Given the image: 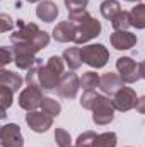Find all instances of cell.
I'll return each instance as SVG.
<instances>
[{
  "instance_id": "obj_15",
  "label": "cell",
  "mask_w": 145,
  "mask_h": 147,
  "mask_svg": "<svg viewBox=\"0 0 145 147\" xmlns=\"http://www.w3.org/2000/svg\"><path fill=\"white\" fill-rule=\"evenodd\" d=\"M99 87H101V91H103L104 94L113 96V94H116V92L123 87V80H121L119 75H116V74H113V72H108L101 77Z\"/></svg>"
},
{
  "instance_id": "obj_30",
  "label": "cell",
  "mask_w": 145,
  "mask_h": 147,
  "mask_svg": "<svg viewBox=\"0 0 145 147\" xmlns=\"http://www.w3.org/2000/svg\"><path fill=\"white\" fill-rule=\"evenodd\" d=\"M89 0H65V5L68 9V12H73V10H82L85 9Z\"/></svg>"
},
{
  "instance_id": "obj_2",
  "label": "cell",
  "mask_w": 145,
  "mask_h": 147,
  "mask_svg": "<svg viewBox=\"0 0 145 147\" xmlns=\"http://www.w3.org/2000/svg\"><path fill=\"white\" fill-rule=\"evenodd\" d=\"M63 58H60V57H50L48 58V62H46V65H43L41 69H39V72H38V82H39V87L41 89H48V91H51V89H55L56 86H58V82H60V79H62V75H63Z\"/></svg>"
},
{
  "instance_id": "obj_26",
  "label": "cell",
  "mask_w": 145,
  "mask_h": 147,
  "mask_svg": "<svg viewBox=\"0 0 145 147\" xmlns=\"http://www.w3.org/2000/svg\"><path fill=\"white\" fill-rule=\"evenodd\" d=\"M97 96H99V94H97L94 89H91V91H84V94H82V98H80V106L85 108V110H92V106H94Z\"/></svg>"
},
{
  "instance_id": "obj_10",
  "label": "cell",
  "mask_w": 145,
  "mask_h": 147,
  "mask_svg": "<svg viewBox=\"0 0 145 147\" xmlns=\"http://www.w3.org/2000/svg\"><path fill=\"white\" fill-rule=\"evenodd\" d=\"M80 87V79L75 75L73 72H67L62 75L58 86H56V92L62 96V98H68L72 99L77 96V91Z\"/></svg>"
},
{
  "instance_id": "obj_22",
  "label": "cell",
  "mask_w": 145,
  "mask_h": 147,
  "mask_svg": "<svg viewBox=\"0 0 145 147\" xmlns=\"http://www.w3.org/2000/svg\"><path fill=\"white\" fill-rule=\"evenodd\" d=\"M92 147H116V134L106 132V134L97 135L92 142Z\"/></svg>"
},
{
  "instance_id": "obj_36",
  "label": "cell",
  "mask_w": 145,
  "mask_h": 147,
  "mask_svg": "<svg viewBox=\"0 0 145 147\" xmlns=\"http://www.w3.org/2000/svg\"><path fill=\"white\" fill-rule=\"evenodd\" d=\"M125 2H137V0H125Z\"/></svg>"
},
{
  "instance_id": "obj_4",
  "label": "cell",
  "mask_w": 145,
  "mask_h": 147,
  "mask_svg": "<svg viewBox=\"0 0 145 147\" xmlns=\"http://www.w3.org/2000/svg\"><path fill=\"white\" fill-rule=\"evenodd\" d=\"M14 62L19 69L22 70H29L34 63H36V55L38 50L31 43H14Z\"/></svg>"
},
{
  "instance_id": "obj_8",
  "label": "cell",
  "mask_w": 145,
  "mask_h": 147,
  "mask_svg": "<svg viewBox=\"0 0 145 147\" xmlns=\"http://www.w3.org/2000/svg\"><path fill=\"white\" fill-rule=\"evenodd\" d=\"M116 69H118V74H119L121 80L126 82V84H133V82H137L140 79V75H138V65L130 57L118 58L116 60Z\"/></svg>"
},
{
  "instance_id": "obj_11",
  "label": "cell",
  "mask_w": 145,
  "mask_h": 147,
  "mask_svg": "<svg viewBox=\"0 0 145 147\" xmlns=\"http://www.w3.org/2000/svg\"><path fill=\"white\" fill-rule=\"evenodd\" d=\"M26 123L29 125L31 130H34L38 134L41 132H46L48 128H51V123H53V116L44 113V111H29L26 115Z\"/></svg>"
},
{
  "instance_id": "obj_32",
  "label": "cell",
  "mask_w": 145,
  "mask_h": 147,
  "mask_svg": "<svg viewBox=\"0 0 145 147\" xmlns=\"http://www.w3.org/2000/svg\"><path fill=\"white\" fill-rule=\"evenodd\" d=\"M0 17H2V31H9L10 28H14V22L10 21V17L7 14H2Z\"/></svg>"
},
{
  "instance_id": "obj_21",
  "label": "cell",
  "mask_w": 145,
  "mask_h": 147,
  "mask_svg": "<svg viewBox=\"0 0 145 147\" xmlns=\"http://www.w3.org/2000/svg\"><path fill=\"white\" fill-rule=\"evenodd\" d=\"M111 24H113V28H114V31H126L130 26H132V21H130V12H126V10H121L113 21H111Z\"/></svg>"
},
{
  "instance_id": "obj_35",
  "label": "cell",
  "mask_w": 145,
  "mask_h": 147,
  "mask_svg": "<svg viewBox=\"0 0 145 147\" xmlns=\"http://www.w3.org/2000/svg\"><path fill=\"white\" fill-rule=\"evenodd\" d=\"M28 2H41V0H28Z\"/></svg>"
},
{
  "instance_id": "obj_27",
  "label": "cell",
  "mask_w": 145,
  "mask_h": 147,
  "mask_svg": "<svg viewBox=\"0 0 145 147\" xmlns=\"http://www.w3.org/2000/svg\"><path fill=\"white\" fill-rule=\"evenodd\" d=\"M55 140L58 147H72V139H70V134L63 128H56L55 130Z\"/></svg>"
},
{
  "instance_id": "obj_13",
  "label": "cell",
  "mask_w": 145,
  "mask_h": 147,
  "mask_svg": "<svg viewBox=\"0 0 145 147\" xmlns=\"http://www.w3.org/2000/svg\"><path fill=\"white\" fill-rule=\"evenodd\" d=\"M75 34H77V26L72 21H63L60 22L55 29H53V38L60 43H68V41H73L75 39Z\"/></svg>"
},
{
  "instance_id": "obj_14",
  "label": "cell",
  "mask_w": 145,
  "mask_h": 147,
  "mask_svg": "<svg viewBox=\"0 0 145 147\" xmlns=\"http://www.w3.org/2000/svg\"><path fill=\"white\" fill-rule=\"evenodd\" d=\"M109 39L116 50H130L137 45V36L128 31H114Z\"/></svg>"
},
{
  "instance_id": "obj_33",
  "label": "cell",
  "mask_w": 145,
  "mask_h": 147,
  "mask_svg": "<svg viewBox=\"0 0 145 147\" xmlns=\"http://www.w3.org/2000/svg\"><path fill=\"white\" fill-rule=\"evenodd\" d=\"M135 108H137L138 113H144V115H145V96H142V98H138V99H137Z\"/></svg>"
},
{
  "instance_id": "obj_29",
  "label": "cell",
  "mask_w": 145,
  "mask_h": 147,
  "mask_svg": "<svg viewBox=\"0 0 145 147\" xmlns=\"http://www.w3.org/2000/svg\"><path fill=\"white\" fill-rule=\"evenodd\" d=\"M87 19H91V16L87 14V10H85V9L68 12V21H72V22H79V24H82V22H85Z\"/></svg>"
},
{
  "instance_id": "obj_7",
  "label": "cell",
  "mask_w": 145,
  "mask_h": 147,
  "mask_svg": "<svg viewBox=\"0 0 145 147\" xmlns=\"http://www.w3.org/2000/svg\"><path fill=\"white\" fill-rule=\"evenodd\" d=\"M99 34H101V22L91 17V19H87L85 22H82V24L77 26V34H75L73 43L84 45V43L91 41L92 38L99 36Z\"/></svg>"
},
{
  "instance_id": "obj_31",
  "label": "cell",
  "mask_w": 145,
  "mask_h": 147,
  "mask_svg": "<svg viewBox=\"0 0 145 147\" xmlns=\"http://www.w3.org/2000/svg\"><path fill=\"white\" fill-rule=\"evenodd\" d=\"M0 53H2V65H7V63H10L12 60H14V50H9L7 46H2L0 48Z\"/></svg>"
},
{
  "instance_id": "obj_25",
  "label": "cell",
  "mask_w": 145,
  "mask_h": 147,
  "mask_svg": "<svg viewBox=\"0 0 145 147\" xmlns=\"http://www.w3.org/2000/svg\"><path fill=\"white\" fill-rule=\"evenodd\" d=\"M12 94H14V91L10 89V87H7V86H0V101H2V118H5L7 115H5V110L10 106V103H12Z\"/></svg>"
},
{
  "instance_id": "obj_23",
  "label": "cell",
  "mask_w": 145,
  "mask_h": 147,
  "mask_svg": "<svg viewBox=\"0 0 145 147\" xmlns=\"http://www.w3.org/2000/svg\"><path fill=\"white\" fill-rule=\"evenodd\" d=\"M99 80H101V77L96 72H85L80 77V87L84 91H91V89L99 86Z\"/></svg>"
},
{
  "instance_id": "obj_16",
  "label": "cell",
  "mask_w": 145,
  "mask_h": 147,
  "mask_svg": "<svg viewBox=\"0 0 145 147\" xmlns=\"http://www.w3.org/2000/svg\"><path fill=\"white\" fill-rule=\"evenodd\" d=\"M36 14H38V17H39L41 21L51 22V21L56 19V16H58V7H56L55 2L46 0V2H41V3L36 7Z\"/></svg>"
},
{
  "instance_id": "obj_5",
  "label": "cell",
  "mask_w": 145,
  "mask_h": 147,
  "mask_svg": "<svg viewBox=\"0 0 145 147\" xmlns=\"http://www.w3.org/2000/svg\"><path fill=\"white\" fill-rule=\"evenodd\" d=\"M114 105L104 96H97L94 106H92V120L96 125H108L114 118Z\"/></svg>"
},
{
  "instance_id": "obj_1",
  "label": "cell",
  "mask_w": 145,
  "mask_h": 147,
  "mask_svg": "<svg viewBox=\"0 0 145 147\" xmlns=\"http://www.w3.org/2000/svg\"><path fill=\"white\" fill-rule=\"evenodd\" d=\"M12 43H31L38 51L46 48L50 43V36L44 31H39L34 22H24V21H17V31H14L10 34Z\"/></svg>"
},
{
  "instance_id": "obj_24",
  "label": "cell",
  "mask_w": 145,
  "mask_h": 147,
  "mask_svg": "<svg viewBox=\"0 0 145 147\" xmlns=\"http://www.w3.org/2000/svg\"><path fill=\"white\" fill-rule=\"evenodd\" d=\"M41 110L44 111V113H48V115H51V116H56V115H60L62 106H60V103L55 101L53 98H43V101H41Z\"/></svg>"
},
{
  "instance_id": "obj_6",
  "label": "cell",
  "mask_w": 145,
  "mask_h": 147,
  "mask_svg": "<svg viewBox=\"0 0 145 147\" xmlns=\"http://www.w3.org/2000/svg\"><path fill=\"white\" fill-rule=\"evenodd\" d=\"M41 101H43L41 87H38L36 84H28V87L19 96V106L26 111H34L38 106H41Z\"/></svg>"
},
{
  "instance_id": "obj_19",
  "label": "cell",
  "mask_w": 145,
  "mask_h": 147,
  "mask_svg": "<svg viewBox=\"0 0 145 147\" xmlns=\"http://www.w3.org/2000/svg\"><path fill=\"white\" fill-rule=\"evenodd\" d=\"M130 21L132 26L137 29H145V3H138L130 10Z\"/></svg>"
},
{
  "instance_id": "obj_3",
  "label": "cell",
  "mask_w": 145,
  "mask_h": 147,
  "mask_svg": "<svg viewBox=\"0 0 145 147\" xmlns=\"http://www.w3.org/2000/svg\"><path fill=\"white\" fill-rule=\"evenodd\" d=\"M82 53V62L91 65L92 69H101L108 63L109 51L106 50L104 45H87L80 48Z\"/></svg>"
},
{
  "instance_id": "obj_28",
  "label": "cell",
  "mask_w": 145,
  "mask_h": 147,
  "mask_svg": "<svg viewBox=\"0 0 145 147\" xmlns=\"http://www.w3.org/2000/svg\"><path fill=\"white\" fill-rule=\"evenodd\" d=\"M97 135H96V132H84L82 135H79V139H77V142H75V147H92V142H94V139H96Z\"/></svg>"
},
{
  "instance_id": "obj_17",
  "label": "cell",
  "mask_w": 145,
  "mask_h": 147,
  "mask_svg": "<svg viewBox=\"0 0 145 147\" xmlns=\"http://www.w3.org/2000/svg\"><path fill=\"white\" fill-rule=\"evenodd\" d=\"M0 86H7V87H10L15 92L22 86V77L19 74L10 72V70H2L0 72Z\"/></svg>"
},
{
  "instance_id": "obj_9",
  "label": "cell",
  "mask_w": 145,
  "mask_h": 147,
  "mask_svg": "<svg viewBox=\"0 0 145 147\" xmlns=\"http://www.w3.org/2000/svg\"><path fill=\"white\" fill-rule=\"evenodd\" d=\"M0 142H2V147H22L24 146V139H22L19 125H14V123L3 125L2 130H0Z\"/></svg>"
},
{
  "instance_id": "obj_20",
  "label": "cell",
  "mask_w": 145,
  "mask_h": 147,
  "mask_svg": "<svg viewBox=\"0 0 145 147\" xmlns=\"http://www.w3.org/2000/svg\"><path fill=\"white\" fill-rule=\"evenodd\" d=\"M119 12H121V7H119V3L116 0H104L101 3V14L108 21H113Z\"/></svg>"
},
{
  "instance_id": "obj_12",
  "label": "cell",
  "mask_w": 145,
  "mask_h": 147,
  "mask_svg": "<svg viewBox=\"0 0 145 147\" xmlns=\"http://www.w3.org/2000/svg\"><path fill=\"white\" fill-rule=\"evenodd\" d=\"M113 105L114 108L119 111H128L132 108H135L137 105V94L132 87H121L116 94H114V99H113Z\"/></svg>"
},
{
  "instance_id": "obj_34",
  "label": "cell",
  "mask_w": 145,
  "mask_h": 147,
  "mask_svg": "<svg viewBox=\"0 0 145 147\" xmlns=\"http://www.w3.org/2000/svg\"><path fill=\"white\" fill-rule=\"evenodd\" d=\"M138 75H140L142 79H145V60L142 63H138Z\"/></svg>"
},
{
  "instance_id": "obj_18",
  "label": "cell",
  "mask_w": 145,
  "mask_h": 147,
  "mask_svg": "<svg viewBox=\"0 0 145 147\" xmlns=\"http://www.w3.org/2000/svg\"><path fill=\"white\" fill-rule=\"evenodd\" d=\"M63 60H65V63H67L72 70H77V69L82 65V53H80V48L72 46V48L65 50V51H63Z\"/></svg>"
}]
</instances>
